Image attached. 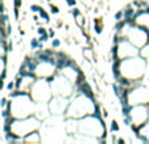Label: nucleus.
Masks as SVG:
<instances>
[{"instance_id": "1", "label": "nucleus", "mask_w": 149, "mask_h": 144, "mask_svg": "<svg viewBox=\"0 0 149 144\" xmlns=\"http://www.w3.org/2000/svg\"><path fill=\"white\" fill-rule=\"evenodd\" d=\"M39 13H41V16H42V17H43V18H45V20H46V21H47V20H48V14H47V13H46V12H45V11H43V9H41V11H39Z\"/></svg>"}, {"instance_id": "2", "label": "nucleus", "mask_w": 149, "mask_h": 144, "mask_svg": "<svg viewBox=\"0 0 149 144\" xmlns=\"http://www.w3.org/2000/svg\"><path fill=\"white\" fill-rule=\"evenodd\" d=\"M118 128H119V127H118V124H116V122H115V121H114V122H113V124H111V130L115 131V130H118Z\"/></svg>"}, {"instance_id": "3", "label": "nucleus", "mask_w": 149, "mask_h": 144, "mask_svg": "<svg viewBox=\"0 0 149 144\" xmlns=\"http://www.w3.org/2000/svg\"><path fill=\"white\" fill-rule=\"evenodd\" d=\"M14 7H16V8H20L21 7V0H14Z\"/></svg>"}, {"instance_id": "4", "label": "nucleus", "mask_w": 149, "mask_h": 144, "mask_svg": "<svg viewBox=\"0 0 149 144\" xmlns=\"http://www.w3.org/2000/svg\"><path fill=\"white\" fill-rule=\"evenodd\" d=\"M38 33H39L41 35H45V34H46V30L43 28H39V29H38Z\"/></svg>"}, {"instance_id": "5", "label": "nucleus", "mask_w": 149, "mask_h": 144, "mask_svg": "<svg viewBox=\"0 0 149 144\" xmlns=\"http://www.w3.org/2000/svg\"><path fill=\"white\" fill-rule=\"evenodd\" d=\"M51 12H52V13H58V12H59V9H58L55 5H52V7H51Z\"/></svg>"}, {"instance_id": "6", "label": "nucleus", "mask_w": 149, "mask_h": 144, "mask_svg": "<svg viewBox=\"0 0 149 144\" xmlns=\"http://www.w3.org/2000/svg\"><path fill=\"white\" fill-rule=\"evenodd\" d=\"M21 81H22V77H21V79H20V77H18V79H17V81H16V87H17V88H20V85H21Z\"/></svg>"}, {"instance_id": "7", "label": "nucleus", "mask_w": 149, "mask_h": 144, "mask_svg": "<svg viewBox=\"0 0 149 144\" xmlns=\"http://www.w3.org/2000/svg\"><path fill=\"white\" fill-rule=\"evenodd\" d=\"M60 45V42H59V41H58V39H55V41H54V42H52V46H54V47H58V46H59Z\"/></svg>"}, {"instance_id": "8", "label": "nucleus", "mask_w": 149, "mask_h": 144, "mask_svg": "<svg viewBox=\"0 0 149 144\" xmlns=\"http://www.w3.org/2000/svg\"><path fill=\"white\" fill-rule=\"evenodd\" d=\"M122 14H123V13H122V12H118V13H116V14H115V18H116V20H120V17H122Z\"/></svg>"}, {"instance_id": "9", "label": "nucleus", "mask_w": 149, "mask_h": 144, "mask_svg": "<svg viewBox=\"0 0 149 144\" xmlns=\"http://www.w3.org/2000/svg\"><path fill=\"white\" fill-rule=\"evenodd\" d=\"M37 46H38V42L35 39H33L31 41V47H37Z\"/></svg>"}, {"instance_id": "10", "label": "nucleus", "mask_w": 149, "mask_h": 144, "mask_svg": "<svg viewBox=\"0 0 149 144\" xmlns=\"http://www.w3.org/2000/svg\"><path fill=\"white\" fill-rule=\"evenodd\" d=\"M31 11H41V8L38 5H33L31 7Z\"/></svg>"}, {"instance_id": "11", "label": "nucleus", "mask_w": 149, "mask_h": 144, "mask_svg": "<svg viewBox=\"0 0 149 144\" xmlns=\"http://www.w3.org/2000/svg\"><path fill=\"white\" fill-rule=\"evenodd\" d=\"M68 4L69 5H75V0H68Z\"/></svg>"}]
</instances>
